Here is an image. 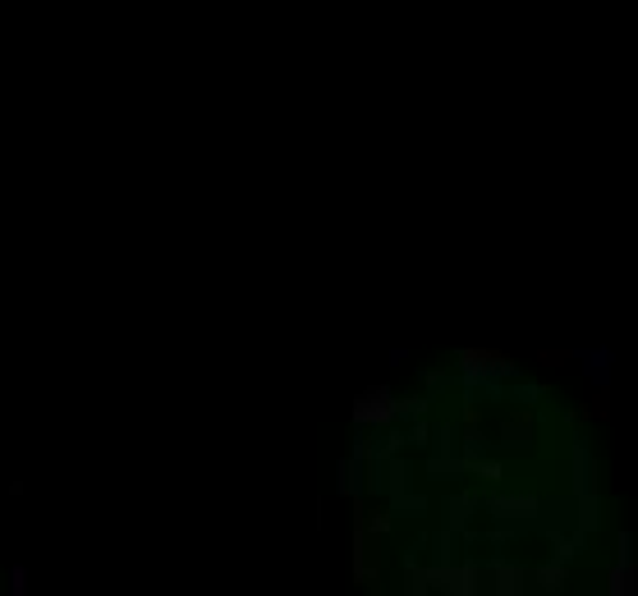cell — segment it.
<instances>
[{
	"mask_svg": "<svg viewBox=\"0 0 638 596\" xmlns=\"http://www.w3.org/2000/svg\"><path fill=\"white\" fill-rule=\"evenodd\" d=\"M551 546H555V550H551L555 565H570L574 555H579V537H551Z\"/></svg>",
	"mask_w": 638,
	"mask_h": 596,
	"instance_id": "ba28073f",
	"label": "cell"
},
{
	"mask_svg": "<svg viewBox=\"0 0 638 596\" xmlns=\"http://www.w3.org/2000/svg\"><path fill=\"white\" fill-rule=\"evenodd\" d=\"M459 363H464L468 376H510V372H514V363H510L505 353H487V349H483V353H473V349L459 353Z\"/></svg>",
	"mask_w": 638,
	"mask_h": 596,
	"instance_id": "277c9868",
	"label": "cell"
},
{
	"mask_svg": "<svg viewBox=\"0 0 638 596\" xmlns=\"http://www.w3.org/2000/svg\"><path fill=\"white\" fill-rule=\"evenodd\" d=\"M533 583L542 587V596H555V592H561V583H565V565H555V560H551L546 569H537V574H533Z\"/></svg>",
	"mask_w": 638,
	"mask_h": 596,
	"instance_id": "52a82bcc",
	"label": "cell"
},
{
	"mask_svg": "<svg viewBox=\"0 0 638 596\" xmlns=\"http://www.w3.org/2000/svg\"><path fill=\"white\" fill-rule=\"evenodd\" d=\"M468 468H473L477 477H487V482H496V477H501V463H496V459H492V463H487V459H483V463H468Z\"/></svg>",
	"mask_w": 638,
	"mask_h": 596,
	"instance_id": "30bf717a",
	"label": "cell"
},
{
	"mask_svg": "<svg viewBox=\"0 0 638 596\" xmlns=\"http://www.w3.org/2000/svg\"><path fill=\"white\" fill-rule=\"evenodd\" d=\"M607 596H638V565H634V532H620V560L611 569Z\"/></svg>",
	"mask_w": 638,
	"mask_h": 596,
	"instance_id": "7a4b0ae2",
	"label": "cell"
},
{
	"mask_svg": "<svg viewBox=\"0 0 638 596\" xmlns=\"http://www.w3.org/2000/svg\"><path fill=\"white\" fill-rule=\"evenodd\" d=\"M537 509H542L537 496H492L487 500L492 519H537Z\"/></svg>",
	"mask_w": 638,
	"mask_h": 596,
	"instance_id": "3957f363",
	"label": "cell"
},
{
	"mask_svg": "<svg viewBox=\"0 0 638 596\" xmlns=\"http://www.w3.org/2000/svg\"><path fill=\"white\" fill-rule=\"evenodd\" d=\"M354 413H358V422H386V418L400 413V404H390L386 390H372V394H363V404H358Z\"/></svg>",
	"mask_w": 638,
	"mask_h": 596,
	"instance_id": "5b68a950",
	"label": "cell"
},
{
	"mask_svg": "<svg viewBox=\"0 0 638 596\" xmlns=\"http://www.w3.org/2000/svg\"><path fill=\"white\" fill-rule=\"evenodd\" d=\"M468 509H473V500H468V496L450 500V523H455V528H464V519H468Z\"/></svg>",
	"mask_w": 638,
	"mask_h": 596,
	"instance_id": "9c48e42d",
	"label": "cell"
},
{
	"mask_svg": "<svg viewBox=\"0 0 638 596\" xmlns=\"http://www.w3.org/2000/svg\"><path fill=\"white\" fill-rule=\"evenodd\" d=\"M483 596H533V574L496 555L492 565H483Z\"/></svg>",
	"mask_w": 638,
	"mask_h": 596,
	"instance_id": "6da1fadb",
	"label": "cell"
},
{
	"mask_svg": "<svg viewBox=\"0 0 638 596\" xmlns=\"http://www.w3.org/2000/svg\"><path fill=\"white\" fill-rule=\"evenodd\" d=\"M529 436H533V418L520 413V418H510L501 427V445H529Z\"/></svg>",
	"mask_w": 638,
	"mask_h": 596,
	"instance_id": "8992f818",
	"label": "cell"
}]
</instances>
